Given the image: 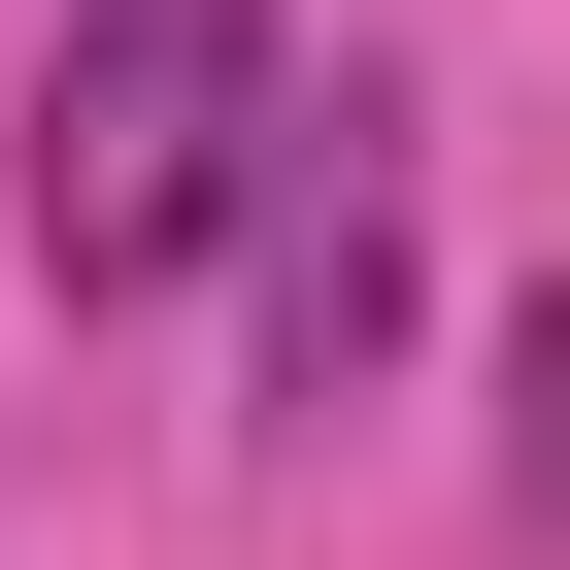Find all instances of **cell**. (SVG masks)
<instances>
[{
	"mask_svg": "<svg viewBox=\"0 0 570 570\" xmlns=\"http://www.w3.org/2000/svg\"><path fill=\"white\" fill-rule=\"evenodd\" d=\"M503 403H537V436H503V503L570 537V268H537V303H503Z\"/></svg>",
	"mask_w": 570,
	"mask_h": 570,
	"instance_id": "3",
	"label": "cell"
},
{
	"mask_svg": "<svg viewBox=\"0 0 570 570\" xmlns=\"http://www.w3.org/2000/svg\"><path fill=\"white\" fill-rule=\"evenodd\" d=\"M268 68H303L268 0H68V35H35V268H68V303H168V268H202Z\"/></svg>",
	"mask_w": 570,
	"mask_h": 570,
	"instance_id": "1",
	"label": "cell"
},
{
	"mask_svg": "<svg viewBox=\"0 0 570 570\" xmlns=\"http://www.w3.org/2000/svg\"><path fill=\"white\" fill-rule=\"evenodd\" d=\"M202 268H235V370H268V403H370V336H403V135H370V68H336V101L268 68Z\"/></svg>",
	"mask_w": 570,
	"mask_h": 570,
	"instance_id": "2",
	"label": "cell"
}]
</instances>
